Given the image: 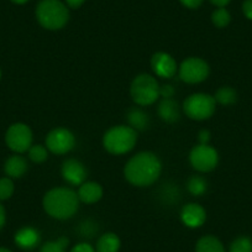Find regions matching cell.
I'll return each instance as SVG.
<instances>
[{"label": "cell", "mask_w": 252, "mask_h": 252, "mask_svg": "<svg viewBox=\"0 0 252 252\" xmlns=\"http://www.w3.org/2000/svg\"><path fill=\"white\" fill-rule=\"evenodd\" d=\"M5 222H6V212H5V208L4 205L0 203V230L3 229L5 226Z\"/></svg>", "instance_id": "836d02e7"}, {"label": "cell", "mask_w": 252, "mask_h": 252, "mask_svg": "<svg viewBox=\"0 0 252 252\" xmlns=\"http://www.w3.org/2000/svg\"><path fill=\"white\" fill-rule=\"evenodd\" d=\"M187 188H188L190 194L195 195V197H200V195H203L207 192L208 183L205 181V178H203V177L193 176L188 179Z\"/></svg>", "instance_id": "7402d4cb"}, {"label": "cell", "mask_w": 252, "mask_h": 252, "mask_svg": "<svg viewBox=\"0 0 252 252\" xmlns=\"http://www.w3.org/2000/svg\"><path fill=\"white\" fill-rule=\"evenodd\" d=\"M181 219L186 226L195 229V227L202 226L205 222L207 212L202 205L197 204V203H189L182 208Z\"/></svg>", "instance_id": "4fadbf2b"}, {"label": "cell", "mask_w": 252, "mask_h": 252, "mask_svg": "<svg viewBox=\"0 0 252 252\" xmlns=\"http://www.w3.org/2000/svg\"><path fill=\"white\" fill-rule=\"evenodd\" d=\"M209 1L213 5L218 6V8H225L231 0H209Z\"/></svg>", "instance_id": "d590c367"}, {"label": "cell", "mask_w": 252, "mask_h": 252, "mask_svg": "<svg viewBox=\"0 0 252 252\" xmlns=\"http://www.w3.org/2000/svg\"><path fill=\"white\" fill-rule=\"evenodd\" d=\"M11 3L16 4V5H24V4H26L29 1V0H10Z\"/></svg>", "instance_id": "8d00e7d4"}, {"label": "cell", "mask_w": 252, "mask_h": 252, "mask_svg": "<svg viewBox=\"0 0 252 252\" xmlns=\"http://www.w3.org/2000/svg\"><path fill=\"white\" fill-rule=\"evenodd\" d=\"M158 116L166 123H176L179 119V106L177 101H174L172 98L163 99L159 103L158 109Z\"/></svg>", "instance_id": "e0dca14e"}, {"label": "cell", "mask_w": 252, "mask_h": 252, "mask_svg": "<svg viewBox=\"0 0 252 252\" xmlns=\"http://www.w3.org/2000/svg\"><path fill=\"white\" fill-rule=\"evenodd\" d=\"M61 172H62L63 179L67 183L71 184V186H81V184H83L86 182V167L78 159L69 158L63 162Z\"/></svg>", "instance_id": "7c38bea8"}, {"label": "cell", "mask_w": 252, "mask_h": 252, "mask_svg": "<svg viewBox=\"0 0 252 252\" xmlns=\"http://www.w3.org/2000/svg\"><path fill=\"white\" fill-rule=\"evenodd\" d=\"M230 252H252V240L247 236H240L230 245Z\"/></svg>", "instance_id": "4316f807"}, {"label": "cell", "mask_w": 252, "mask_h": 252, "mask_svg": "<svg viewBox=\"0 0 252 252\" xmlns=\"http://www.w3.org/2000/svg\"><path fill=\"white\" fill-rule=\"evenodd\" d=\"M195 252H225V249L218 237L207 235L198 240L195 245Z\"/></svg>", "instance_id": "d6986e66"}, {"label": "cell", "mask_w": 252, "mask_h": 252, "mask_svg": "<svg viewBox=\"0 0 252 252\" xmlns=\"http://www.w3.org/2000/svg\"><path fill=\"white\" fill-rule=\"evenodd\" d=\"M36 19L46 30H60L68 23V8L61 0H41L36 6Z\"/></svg>", "instance_id": "3957f363"}, {"label": "cell", "mask_w": 252, "mask_h": 252, "mask_svg": "<svg viewBox=\"0 0 252 252\" xmlns=\"http://www.w3.org/2000/svg\"><path fill=\"white\" fill-rule=\"evenodd\" d=\"M5 142L11 151L24 154L32 146V131L26 124L15 123L6 130Z\"/></svg>", "instance_id": "52a82bcc"}, {"label": "cell", "mask_w": 252, "mask_h": 252, "mask_svg": "<svg viewBox=\"0 0 252 252\" xmlns=\"http://www.w3.org/2000/svg\"><path fill=\"white\" fill-rule=\"evenodd\" d=\"M28 171V162L20 155H13L4 163V172L9 178H20Z\"/></svg>", "instance_id": "2e32d148"}, {"label": "cell", "mask_w": 252, "mask_h": 252, "mask_svg": "<svg viewBox=\"0 0 252 252\" xmlns=\"http://www.w3.org/2000/svg\"><path fill=\"white\" fill-rule=\"evenodd\" d=\"M131 98L137 105H151L158 99L159 86L158 82L151 74L142 73L135 77L130 87Z\"/></svg>", "instance_id": "5b68a950"}, {"label": "cell", "mask_w": 252, "mask_h": 252, "mask_svg": "<svg viewBox=\"0 0 252 252\" xmlns=\"http://www.w3.org/2000/svg\"><path fill=\"white\" fill-rule=\"evenodd\" d=\"M214 99L217 103L221 104V105H232V104L236 103L237 93L234 88H231V87H221V88L218 89V92L215 93Z\"/></svg>", "instance_id": "44dd1931"}, {"label": "cell", "mask_w": 252, "mask_h": 252, "mask_svg": "<svg viewBox=\"0 0 252 252\" xmlns=\"http://www.w3.org/2000/svg\"><path fill=\"white\" fill-rule=\"evenodd\" d=\"M136 141V130L126 125L114 126L105 132L103 137L104 149L113 155L127 154L134 149Z\"/></svg>", "instance_id": "277c9868"}, {"label": "cell", "mask_w": 252, "mask_h": 252, "mask_svg": "<svg viewBox=\"0 0 252 252\" xmlns=\"http://www.w3.org/2000/svg\"><path fill=\"white\" fill-rule=\"evenodd\" d=\"M174 88L171 86V84H166L163 87H159V95L163 96V99L167 98H172L174 94Z\"/></svg>", "instance_id": "f546056e"}, {"label": "cell", "mask_w": 252, "mask_h": 252, "mask_svg": "<svg viewBox=\"0 0 252 252\" xmlns=\"http://www.w3.org/2000/svg\"><path fill=\"white\" fill-rule=\"evenodd\" d=\"M14 241H15L16 246L20 247L21 250L31 251V250L36 249L40 244V231L32 226L21 227L16 231L15 236H14Z\"/></svg>", "instance_id": "5bb4252c"}, {"label": "cell", "mask_w": 252, "mask_h": 252, "mask_svg": "<svg viewBox=\"0 0 252 252\" xmlns=\"http://www.w3.org/2000/svg\"><path fill=\"white\" fill-rule=\"evenodd\" d=\"M0 252H13L9 249H5V247H0Z\"/></svg>", "instance_id": "74e56055"}, {"label": "cell", "mask_w": 252, "mask_h": 252, "mask_svg": "<svg viewBox=\"0 0 252 252\" xmlns=\"http://www.w3.org/2000/svg\"><path fill=\"white\" fill-rule=\"evenodd\" d=\"M77 194H78L81 202L86 203V204H94L103 197V188L96 182H84L83 184L79 186Z\"/></svg>", "instance_id": "9a60e30c"}, {"label": "cell", "mask_w": 252, "mask_h": 252, "mask_svg": "<svg viewBox=\"0 0 252 252\" xmlns=\"http://www.w3.org/2000/svg\"><path fill=\"white\" fill-rule=\"evenodd\" d=\"M42 204L50 217L57 220H67L78 210L79 198L73 189L58 187L46 193Z\"/></svg>", "instance_id": "7a4b0ae2"}, {"label": "cell", "mask_w": 252, "mask_h": 252, "mask_svg": "<svg viewBox=\"0 0 252 252\" xmlns=\"http://www.w3.org/2000/svg\"><path fill=\"white\" fill-rule=\"evenodd\" d=\"M14 190H15V186H14L13 179L9 177L0 178V202L10 199L14 194Z\"/></svg>", "instance_id": "484cf974"}, {"label": "cell", "mask_w": 252, "mask_h": 252, "mask_svg": "<svg viewBox=\"0 0 252 252\" xmlns=\"http://www.w3.org/2000/svg\"><path fill=\"white\" fill-rule=\"evenodd\" d=\"M0 78H1V71H0Z\"/></svg>", "instance_id": "f35d334b"}, {"label": "cell", "mask_w": 252, "mask_h": 252, "mask_svg": "<svg viewBox=\"0 0 252 252\" xmlns=\"http://www.w3.org/2000/svg\"><path fill=\"white\" fill-rule=\"evenodd\" d=\"M189 161L198 172H210L218 166L219 155L214 147L199 144L192 149L189 154Z\"/></svg>", "instance_id": "9c48e42d"}, {"label": "cell", "mask_w": 252, "mask_h": 252, "mask_svg": "<svg viewBox=\"0 0 252 252\" xmlns=\"http://www.w3.org/2000/svg\"><path fill=\"white\" fill-rule=\"evenodd\" d=\"M162 163L152 152H140L131 157L124 168L126 181L136 187H149L158 179Z\"/></svg>", "instance_id": "6da1fadb"}, {"label": "cell", "mask_w": 252, "mask_h": 252, "mask_svg": "<svg viewBox=\"0 0 252 252\" xmlns=\"http://www.w3.org/2000/svg\"><path fill=\"white\" fill-rule=\"evenodd\" d=\"M217 101L214 96L205 93H195L189 95L183 103L186 115L192 120H207L214 114Z\"/></svg>", "instance_id": "8992f818"}, {"label": "cell", "mask_w": 252, "mask_h": 252, "mask_svg": "<svg viewBox=\"0 0 252 252\" xmlns=\"http://www.w3.org/2000/svg\"><path fill=\"white\" fill-rule=\"evenodd\" d=\"M95 224H92L91 221H84L81 224V234L82 236H88L92 237L94 234H95L96 230H91V227H95L94 226Z\"/></svg>", "instance_id": "83f0119b"}, {"label": "cell", "mask_w": 252, "mask_h": 252, "mask_svg": "<svg viewBox=\"0 0 252 252\" xmlns=\"http://www.w3.org/2000/svg\"><path fill=\"white\" fill-rule=\"evenodd\" d=\"M127 121L135 130H145L149 125V116L139 108L130 109L127 113Z\"/></svg>", "instance_id": "ffe728a7"}, {"label": "cell", "mask_w": 252, "mask_h": 252, "mask_svg": "<svg viewBox=\"0 0 252 252\" xmlns=\"http://www.w3.org/2000/svg\"><path fill=\"white\" fill-rule=\"evenodd\" d=\"M151 67L155 74L161 78H172L177 72V62L166 52H157L151 58Z\"/></svg>", "instance_id": "8fae6325"}, {"label": "cell", "mask_w": 252, "mask_h": 252, "mask_svg": "<svg viewBox=\"0 0 252 252\" xmlns=\"http://www.w3.org/2000/svg\"><path fill=\"white\" fill-rule=\"evenodd\" d=\"M210 73L209 64L199 57H189L179 66V77L189 84H197L205 81Z\"/></svg>", "instance_id": "ba28073f"}, {"label": "cell", "mask_w": 252, "mask_h": 252, "mask_svg": "<svg viewBox=\"0 0 252 252\" xmlns=\"http://www.w3.org/2000/svg\"><path fill=\"white\" fill-rule=\"evenodd\" d=\"M242 13L249 20H252V0H245L242 4Z\"/></svg>", "instance_id": "4dcf8cb0"}, {"label": "cell", "mask_w": 252, "mask_h": 252, "mask_svg": "<svg viewBox=\"0 0 252 252\" xmlns=\"http://www.w3.org/2000/svg\"><path fill=\"white\" fill-rule=\"evenodd\" d=\"M71 252H95V249L88 242H81V244L76 245L71 250Z\"/></svg>", "instance_id": "f1b7e54d"}, {"label": "cell", "mask_w": 252, "mask_h": 252, "mask_svg": "<svg viewBox=\"0 0 252 252\" xmlns=\"http://www.w3.org/2000/svg\"><path fill=\"white\" fill-rule=\"evenodd\" d=\"M76 145V137L64 127H56L46 136V147L55 155H64L71 151Z\"/></svg>", "instance_id": "30bf717a"}, {"label": "cell", "mask_w": 252, "mask_h": 252, "mask_svg": "<svg viewBox=\"0 0 252 252\" xmlns=\"http://www.w3.org/2000/svg\"><path fill=\"white\" fill-rule=\"evenodd\" d=\"M230 21H231V15H230V13L225 8H218L217 10L213 11L212 23L214 24L217 28H226L230 24Z\"/></svg>", "instance_id": "cb8c5ba5"}, {"label": "cell", "mask_w": 252, "mask_h": 252, "mask_svg": "<svg viewBox=\"0 0 252 252\" xmlns=\"http://www.w3.org/2000/svg\"><path fill=\"white\" fill-rule=\"evenodd\" d=\"M182 5H184L188 9H197L202 5L203 0H179Z\"/></svg>", "instance_id": "1f68e13d"}, {"label": "cell", "mask_w": 252, "mask_h": 252, "mask_svg": "<svg viewBox=\"0 0 252 252\" xmlns=\"http://www.w3.org/2000/svg\"><path fill=\"white\" fill-rule=\"evenodd\" d=\"M198 139H199L200 144L208 145V142H209L210 140V132L205 129L202 130V131L199 132V137H198Z\"/></svg>", "instance_id": "d6a6232c"}, {"label": "cell", "mask_w": 252, "mask_h": 252, "mask_svg": "<svg viewBox=\"0 0 252 252\" xmlns=\"http://www.w3.org/2000/svg\"><path fill=\"white\" fill-rule=\"evenodd\" d=\"M84 1H86V0H66L67 5H68L71 9L81 8V6L84 4Z\"/></svg>", "instance_id": "e575fe53"}, {"label": "cell", "mask_w": 252, "mask_h": 252, "mask_svg": "<svg viewBox=\"0 0 252 252\" xmlns=\"http://www.w3.org/2000/svg\"><path fill=\"white\" fill-rule=\"evenodd\" d=\"M120 245L121 242L118 235L114 232H106L96 241L95 252H119Z\"/></svg>", "instance_id": "ac0fdd59"}, {"label": "cell", "mask_w": 252, "mask_h": 252, "mask_svg": "<svg viewBox=\"0 0 252 252\" xmlns=\"http://www.w3.org/2000/svg\"><path fill=\"white\" fill-rule=\"evenodd\" d=\"M69 241L67 237L61 236L55 241H48L42 245L40 252H66Z\"/></svg>", "instance_id": "603a6c76"}, {"label": "cell", "mask_w": 252, "mask_h": 252, "mask_svg": "<svg viewBox=\"0 0 252 252\" xmlns=\"http://www.w3.org/2000/svg\"><path fill=\"white\" fill-rule=\"evenodd\" d=\"M29 158L35 163H42L47 159L48 152L47 147L42 146V145H32L28 151Z\"/></svg>", "instance_id": "d4e9b609"}]
</instances>
